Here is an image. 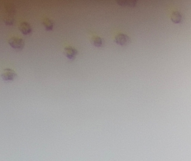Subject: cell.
Returning a JSON list of instances; mask_svg holds the SVG:
<instances>
[{"mask_svg": "<svg viewBox=\"0 0 191 161\" xmlns=\"http://www.w3.org/2000/svg\"><path fill=\"white\" fill-rule=\"evenodd\" d=\"M6 10L7 11V13L3 17V21L6 25H11L14 24L15 20L14 15L15 13V9L14 6L8 5L6 7Z\"/></svg>", "mask_w": 191, "mask_h": 161, "instance_id": "cell-1", "label": "cell"}, {"mask_svg": "<svg viewBox=\"0 0 191 161\" xmlns=\"http://www.w3.org/2000/svg\"><path fill=\"white\" fill-rule=\"evenodd\" d=\"M8 44L14 49L22 50L24 48L25 41L22 38L18 37H13L8 40Z\"/></svg>", "mask_w": 191, "mask_h": 161, "instance_id": "cell-2", "label": "cell"}, {"mask_svg": "<svg viewBox=\"0 0 191 161\" xmlns=\"http://www.w3.org/2000/svg\"><path fill=\"white\" fill-rule=\"evenodd\" d=\"M18 74L14 70L7 68L3 70V72L1 75V77L3 80L5 81H12L16 79Z\"/></svg>", "mask_w": 191, "mask_h": 161, "instance_id": "cell-3", "label": "cell"}, {"mask_svg": "<svg viewBox=\"0 0 191 161\" xmlns=\"http://www.w3.org/2000/svg\"><path fill=\"white\" fill-rule=\"evenodd\" d=\"M114 41L118 45L121 46H124L128 45L131 39L128 35L123 34V33H120L116 35L114 38Z\"/></svg>", "mask_w": 191, "mask_h": 161, "instance_id": "cell-4", "label": "cell"}, {"mask_svg": "<svg viewBox=\"0 0 191 161\" xmlns=\"http://www.w3.org/2000/svg\"><path fill=\"white\" fill-rule=\"evenodd\" d=\"M65 56L70 60H74L78 56V51L72 46H67L64 48L63 51Z\"/></svg>", "mask_w": 191, "mask_h": 161, "instance_id": "cell-5", "label": "cell"}, {"mask_svg": "<svg viewBox=\"0 0 191 161\" xmlns=\"http://www.w3.org/2000/svg\"><path fill=\"white\" fill-rule=\"evenodd\" d=\"M19 30L24 35H29L32 32V27L27 22H22L19 24Z\"/></svg>", "mask_w": 191, "mask_h": 161, "instance_id": "cell-6", "label": "cell"}, {"mask_svg": "<svg viewBox=\"0 0 191 161\" xmlns=\"http://www.w3.org/2000/svg\"><path fill=\"white\" fill-rule=\"evenodd\" d=\"M117 3L118 5L124 7H133L136 6L137 1L136 0H121L117 1Z\"/></svg>", "mask_w": 191, "mask_h": 161, "instance_id": "cell-7", "label": "cell"}, {"mask_svg": "<svg viewBox=\"0 0 191 161\" xmlns=\"http://www.w3.org/2000/svg\"><path fill=\"white\" fill-rule=\"evenodd\" d=\"M170 19L174 24H179L182 20V16L179 11H175L172 13Z\"/></svg>", "mask_w": 191, "mask_h": 161, "instance_id": "cell-8", "label": "cell"}, {"mask_svg": "<svg viewBox=\"0 0 191 161\" xmlns=\"http://www.w3.org/2000/svg\"><path fill=\"white\" fill-rule=\"evenodd\" d=\"M42 23L46 31H51L53 29V22L48 17L43 19Z\"/></svg>", "mask_w": 191, "mask_h": 161, "instance_id": "cell-9", "label": "cell"}, {"mask_svg": "<svg viewBox=\"0 0 191 161\" xmlns=\"http://www.w3.org/2000/svg\"><path fill=\"white\" fill-rule=\"evenodd\" d=\"M92 44L95 47H102L104 44V40L103 38L97 37L93 38L92 40Z\"/></svg>", "mask_w": 191, "mask_h": 161, "instance_id": "cell-10", "label": "cell"}]
</instances>
